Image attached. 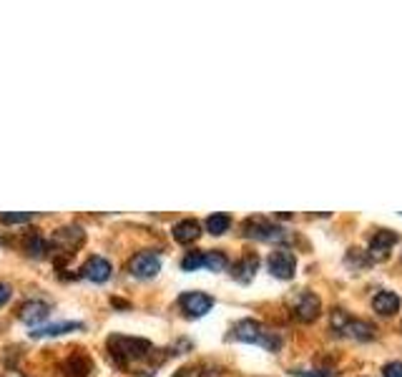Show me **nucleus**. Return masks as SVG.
<instances>
[{
	"label": "nucleus",
	"instance_id": "obj_9",
	"mask_svg": "<svg viewBox=\"0 0 402 377\" xmlns=\"http://www.w3.org/2000/svg\"><path fill=\"white\" fill-rule=\"evenodd\" d=\"M83 244V232L78 226H63L53 234V251H63V254H73L78 246Z\"/></svg>",
	"mask_w": 402,
	"mask_h": 377
},
{
	"label": "nucleus",
	"instance_id": "obj_15",
	"mask_svg": "<svg viewBox=\"0 0 402 377\" xmlns=\"http://www.w3.org/2000/svg\"><path fill=\"white\" fill-rule=\"evenodd\" d=\"M171 232H174L176 242L188 244V242H196V239H199L201 226H199V221H194V219H184V221H179V224H174Z\"/></svg>",
	"mask_w": 402,
	"mask_h": 377
},
{
	"label": "nucleus",
	"instance_id": "obj_7",
	"mask_svg": "<svg viewBox=\"0 0 402 377\" xmlns=\"http://www.w3.org/2000/svg\"><path fill=\"white\" fill-rule=\"evenodd\" d=\"M297 269V259L289 249H276L269 254V272L276 279H292Z\"/></svg>",
	"mask_w": 402,
	"mask_h": 377
},
{
	"label": "nucleus",
	"instance_id": "obj_24",
	"mask_svg": "<svg viewBox=\"0 0 402 377\" xmlns=\"http://www.w3.org/2000/svg\"><path fill=\"white\" fill-rule=\"evenodd\" d=\"M297 377H332L334 372H320V370H292Z\"/></svg>",
	"mask_w": 402,
	"mask_h": 377
},
{
	"label": "nucleus",
	"instance_id": "obj_16",
	"mask_svg": "<svg viewBox=\"0 0 402 377\" xmlns=\"http://www.w3.org/2000/svg\"><path fill=\"white\" fill-rule=\"evenodd\" d=\"M73 330H83L81 322H58V325H48V327H38L33 330V337H56V334L63 332H73Z\"/></svg>",
	"mask_w": 402,
	"mask_h": 377
},
{
	"label": "nucleus",
	"instance_id": "obj_21",
	"mask_svg": "<svg viewBox=\"0 0 402 377\" xmlns=\"http://www.w3.org/2000/svg\"><path fill=\"white\" fill-rule=\"evenodd\" d=\"M199 267H204V251H188L186 257L181 259L184 272H196Z\"/></svg>",
	"mask_w": 402,
	"mask_h": 377
},
{
	"label": "nucleus",
	"instance_id": "obj_12",
	"mask_svg": "<svg viewBox=\"0 0 402 377\" xmlns=\"http://www.w3.org/2000/svg\"><path fill=\"white\" fill-rule=\"evenodd\" d=\"M392 244H397V234L389 232V229H382V232H377L370 242V257L372 259H385L387 257V251L392 249Z\"/></svg>",
	"mask_w": 402,
	"mask_h": 377
},
{
	"label": "nucleus",
	"instance_id": "obj_20",
	"mask_svg": "<svg viewBox=\"0 0 402 377\" xmlns=\"http://www.w3.org/2000/svg\"><path fill=\"white\" fill-rule=\"evenodd\" d=\"M229 226H232V219L226 216V214H214L207 219V229L211 234H224L229 232Z\"/></svg>",
	"mask_w": 402,
	"mask_h": 377
},
{
	"label": "nucleus",
	"instance_id": "obj_22",
	"mask_svg": "<svg viewBox=\"0 0 402 377\" xmlns=\"http://www.w3.org/2000/svg\"><path fill=\"white\" fill-rule=\"evenodd\" d=\"M0 221L6 224H23V221H33V214L25 212V214H0Z\"/></svg>",
	"mask_w": 402,
	"mask_h": 377
},
{
	"label": "nucleus",
	"instance_id": "obj_23",
	"mask_svg": "<svg viewBox=\"0 0 402 377\" xmlns=\"http://www.w3.org/2000/svg\"><path fill=\"white\" fill-rule=\"evenodd\" d=\"M382 377H402V362H389L382 367Z\"/></svg>",
	"mask_w": 402,
	"mask_h": 377
},
{
	"label": "nucleus",
	"instance_id": "obj_3",
	"mask_svg": "<svg viewBox=\"0 0 402 377\" xmlns=\"http://www.w3.org/2000/svg\"><path fill=\"white\" fill-rule=\"evenodd\" d=\"M332 327L337 330L339 334L352 339H359V342H370L375 339V327L370 322H362V320H355L345 309H334L332 312Z\"/></svg>",
	"mask_w": 402,
	"mask_h": 377
},
{
	"label": "nucleus",
	"instance_id": "obj_13",
	"mask_svg": "<svg viewBox=\"0 0 402 377\" xmlns=\"http://www.w3.org/2000/svg\"><path fill=\"white\" fill-rule=\"evenodd\" d=\"M257 267H259V259L254 257V254H246V257H241L232 267V276L237 279V282L249 284L251 279H254V274H257Z\"/></svg>",
	"mask_w": 402,
	"mask_h": 377
},
{
	"label": "nucleus",
	"instance_id": "obj_1",
	"mask_svg": "<svg viewBox=\"0 0 402 377\" xmlns=\"http://www.w3.org/2000/svg\"><path fill=\"white\" fill-rule=\"evenodd\" d=\"M108 350H111L113 362L121 364V367H133V364L151 362L154 355L158 352L149 339L121 337V334H113V337L108 339Z\"/></svg>",
	"mask_w": 402,
	"mask_h": 377
},
{
	"label": "nucleus",
	"instance_id": "obj_14",
	"mask_svg": "<svg viewBox=\"0 0 402 377\" xmlns=\"http://www.w3.org/2000/svg\"><path fill=\"white\" fill-rule=\"evenodd\" d=\"M372 307L380 317H392L400 309V297L395 292H377L375 300H372Z\"/></svg>",
	"mask_w": 402,
	"mask_h": 377
},
{
	"label": "nucleus",
	"instance_id": "obj_4",
	"mask_svg": "<svg viewBox=\"0 0 402 377\" xmlns=\"http://www.w3.org/2000/svg\"><path fill=\"white\" fill-rule=\"evenodd\" d=\"M244 237L259 239V242H284L289 234L284 226H276L267 219H249L244 221Z\"/></svg>",
	"mask_w": 402,
	"mask_h": 377
},
{
	"label": "nucleus",
	"instance_id": "obj_17",
	"mask_svg": "<svg viewBox=\"0 0 402 377\" xmlns=\"http://www.w3.org/2000/svg\"><path fill=\"white\" fill-rule=\"evenodd\" d=\"M66 375L68 377H86L88 372H91V360L83 357V355H73V357L66 362Z\"/></svg>",
	"mask_w": 402,
	"mask_h": 377
},
{
	"label": "nucleus",
	"instance_id": "obj_10",
	"mask_svg": "<svg viewBox=\"0 0 402 377\" xmlns=\"http://www.w3.org/2000/svg\"><path fill=\"white\" fill-rule=\"evenodd\" d=\"M81 276H86L91 282H106L108 276H111V264L103 257H91L81 267Z\"/></svg>",
	"mask_w": 402,
	"mask_h": 377
},
{
	"label": "nucleus",
	"instance_id": "obj_5",
	"mask_svg": "<svg viewBox=\"0 0 402 377\" xmlns=\"http://www.w3.org/2000/svg\"><path fill=\"white\" fill-rule=\"evenodd\" d=\"M292 312H295L297 320L314 322L322 312L320 297L314 295V292H299V295L295 297V302H292Z\"/></svg>",
	"mask_w": 402,
	"mask_h": 377
},
{
	"label": "nucleus",
	"instance_id": "obj_19",
	"mask_svg": "<svg viewBox=\"0 0 402 377\" xmlns=\"http://www.w3.org/2000/svg\"><path fill=\"white\" fill-rule=\"evenodd\" d=\"M226 257L224 251H204V267H207L209 272H221L226 269Z\"/></svg>",
	"mask_w": 402,
	"mask_h": 377
},
{
	"label": "nucleus",
	"instance_id": "obj_6",
	"mask_svg": "<svg viewBox=\"0 0 402 377\" xmlns=\"http://www.w3.org/2000/svg\"><path fill=\"white\" fill-rule=\"evenodd\" d=\"M179 307L186 317H204L214 307V300L204 292H184L179 297Z\"/></svg>",
	"mask_w": 402,
	"mask_h": 377
},
{
	"label": "nucleus",
	"instance_id": "obj_8",
	"mask_svg": "<svg viewBox=\"0 0 402 377\" xmlns=\"http://www.w3.org/2000/svg\"><path fill=\"white\" fill-rule=\"evenodd\" d=\"M128 269H131V274L138 276V279H151V276H156L158 269H161V259H158L154 251H141V254H136V257L131 259Z\"/></svg>",
	"mask_w": 402,
	"mask_h": 377
},
{
	"label": "nucleus",
	"instance_id": "obj_2",
	"mask_svg": "<svg viewBox=\"0 0 402 377\" xmlns=\"http://www.w3.org/2000/svg\"><path fill=\"white\" fill-rule=\"evenodd\" d=\"M232 337L239 339V342H249V345H259L264 350L276 352L282 347V339L276 337L274 332H269L267 327H262L257 320H241L237 327L232 330Z\"/></svg>",
	"mask_w": 402,
	"mask_h": 377
},
{
	"label": "nucleus",
	"instance_id": "obj_25",
	"mask_svg": "<svg viewBox=\"0 0 402 377\" xmlns=\"http://www.w3.org/2000/svg\"><path fill=\"white\" fill-rule=\"evenodd\" d=\"M8 300H10V287L0 282V307H3V304H6Z\"/></svg>",
	"mask_w": 402,
	"mask_h": 377
},
{
	"label": "nucleus",
	"instance_id": "obj_11",
	"mask_svg": "<svg viewBox=\"0 0 402 377\" xmlns=\"http://www.w3.org/2000/svg\"><path fill=\"white\" fill-rule=\"evenodd\" d=\"M48 314H50V307L45 304V302H28V304H23L18 312V317L25 322V325H40V322L48 320Z\"/></svg>",
	"mask_w": 402,
	"mask_h": 377
},
{
	"label": "nucleus",
	"instance_id": "obj_18",
	"mask_svg": "<svg viewBox=\"0 0 402 377\" xmlns=\"http://www.w3.org/2000/svg\"><path fill=\"white\" fill-rule=\"evenodd\" d=\"M23 246H25V251L31 254V257H43L45 251H48V244H45V239L40 237V234H28L25 237V242H23Z\"/></svg>",
	"mask_w": 402,
	"mask_h": 377
}]
</instances>
